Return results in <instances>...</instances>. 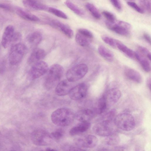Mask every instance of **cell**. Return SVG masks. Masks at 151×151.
Listing matches in <instances>:
<instances>
[{
  "label": "cell",
  "mask_w": 151,
  "mask_h": 151,
  "mask_svg": "<svg viewBox=\"0 0 151 151\" xmlns=\"http://www.w3.org/2000/svg\"><path fill=\"white\" fill-rule=\"evenodd\" d=\"M75 118V114L70 109L66 108L58 109L51 115L52 123L55 125L61 127L70 124Z\"/></svg>",
  "instance_id": "obj_1"
},
{
  "label": "cell",
  "mask_w": 151,
  "mask_h": 151,
  "mask_svg": "<svg viewBox=\"0 0 151 151\" xmlns=\"http://www.w3.org/2000/svg\"><path fill=\"white\" fill-rule=\"evenodd\" d=\"M44 86L47 90L51 89L59 82L64 72V69L60 65L56 64L52 65L47 71Z\"/></svg>",
  "instance_id": "obj_2"
},
{
  "label": "cell",
  "mask_w": 151,
  "mask_h": 151,
  "mask_svg": "<svg viewBox=\"0 0 151 151\" xmlns=\"http://www.w3.org/2000/svg\"><path fill=\"white\" fill-rule=\"evenodd\" d=\"M27 51V47L22 43L18 42L12 44L9 56L10 64L12 65H15L19 63Z\"/></svg>",
  "instance_id": "obj_3"
},
{
  "label": "cell",
  "mask_w": 151,
  "mask_h": 151,
  "mask_svg": "<svg viewBox=\"0 0 151 151\" xmlns=\"http://www.w3.org/2000/svg\"><path fill=\"white\" fill-rule=\"evenodd\" d=\"M114 122L116 127L124 131H131L135 126L134 117L128 113H123L117 115L114 118Z\"/></svg>",
  "instance_id": "obj_4"
},
{
  "label": "cell",
  "mask_w": 151,
  "mask_h": 151,
  "mask_svg": "<svg viewBox=\"0 0 151 151\" xmlns=\"http://www.w3.org/2000/svg\"><path fill=\"white\" fill-rule=\"evenodd\" d=\"M105 24L108 29L119 35L128 36L130 34L131 26L127 22L116 20L112 22L106 21Z\"/></svg>",
  "instance_id": "obj_5"
},
{
  "label": "cell",
  "mask_w": 151,
  "mask_h": 151,
  "mask_svg": "<svg viewBox=\"0 0 151 151\" xmlns=\"http://www.w3.org/2000/svg\"><path fill=\"white\" fill-rule=\"evenodd\" d=\"M88 70L87 66L84 63L78 64L69 69L67 72V79L73 82L83 78Z\"/></svg>",
  "instance_id": "obj_6"
},
{
  "label": "cell",
  "mask_w": 151,
  "mask_h": 151,
  "mask_svg": "<svg viewBox=\"0 0 151 151\" xmlns=\"http://www.w3.org/2000/svg\"><path fill=\"white\" fill-rule=\"evenodd\" d=\"M114 124L112 119H106L95 125L93 130L98 136L107 137L114 133Z\"/></svg>",
  "instance_id": "obj_7"
},
{
  "label": "cell",
  "mask_w": 151,
  "mask_h": 151,
  "mask_svg": "<svg viewBox=\"0 0 151 151\" xmlns=\"http://www.w3.org/2000/svg\"><path fill=\"white\" fill-rule=\"evenodd\" d=\"M31 138L33 143L38 146H46L50 145L53 138L47 132L42 129H37L32 133Z\"/></svg>",
  "instance_id": "obj_8"
},
{
  "label": "cell",
  "mask_w": 151,
  "mask_h": 151,
  "mask_svg": "<svg viewBox=\"0 0 151 151\" xmlns=\"http://www.w3.org/2000/svg\"><path fill=\"white\" fill-rule=\"evenodd\" d=\"M47 63L45 61H39L33 64L28 73L29 78L32 80L38 78L43 76L48 70Z\"/></svg>",
  "instance_id": "obj_9"
},
{
  "label": "cell",
  "mask_w": 151,
  "mask_h": 151,
  "mask_svg": "<svg viewBox=\"0 0 151 151\" xmlns=\"http://www.w3.org/2000/svg\"><path fill=\"white\" fill-rule=\"evenodd\" d=\"M87 90L86 84L84 83H81L73 87L68 94L71 99L78 101L83 99L86 96Z\"/></svg>",
  "instance_id": "obj_10"
},
{
  "label": "cell",
  "mask_w": 151,
  "mask_h": 151,
  "mask_svg": "<svg viewBox=\"0 0 151 151\" xmlns=\"http://www.w3.org/2000/svg\"><path fill=\"white\" fill-rule=\"evenodd\" d=\"M76 142L78 147L81 149L91 148L95 147L97 145L98 140L96 136L89 135L84 138L78 139Z\"/></svg>",
  "instance_id": "obj_11"
},
{
  "label": "cell",
  "mask_w": 151,
  "mask_h": 151,
  "mask_svg": "<svg viewBox=\"0 0 151 151\" xmlns=\"http://www.w3.org/2000/svg\"><path fill=\"white\" fill-rule=\"evenodd\" d=\"M15 32L14 27L12 25H8L5 28L1 41V45L4 48H7L11 44Z\"/></svg>",
  "instance_id": "obj_12"
},
{
  "label": "cell",
  "mask_w": 151,
  "mask_h": 151,
  "mask_svg": "<svg viewBox=\"0 0 151 151\" xmlns=\"http://www.w3.org/2000/svg\"><path fill=\"white\" fill-rule=\"evenodd\" d=\"M72 83L67 79L60 81L55 86V93L56 94L60 96H65L68 94L73 87Z\"/></svg>",
  "instance_id": "obj_13"
},
{
  "label": "cell",
  "mask_w": 151,
  "mask_h": 151,
  "mask_svg": "<svg viewBox=\"0 0 151 151\" xmlns=\"http://www.w3.org/2000/svg\"><path fill=\"white\" fill-rule=\"evenodd\" d=\"M51 21V26L58 29L68 38H72L73 32L69 26L57 19H53Z\"/></svg>",
  "instance_id": "obj_14"
},
{
  "label": "cell",
  "mask_w": 151,
  "mask_h": 151,
  "mask_svg": "<svg viewBox=\"0 0 151 151\" xmlns=\"http://www.w3.org/2000/svg\"><path fill=\"white\" fill-rule=\"evenodd\" d=\"M104 95L108 106L116 103L120 98L121 93L117 88H112L109 90Z\"/></svg>",
  "instance_id": "obj_15"
},
{
  "label": "cell",
  "mask_w": 151,
  "mask_h": 151,
  "mask_svg": "<svg viewBox=\"0 0 151 151\" xmlns=\"http://www.w3.org/2000/svg\"><path fill=\"white\" fill-rule=\"evenodd\" d=\"M96 113L95 109L93 110L86 109L80 110L75 114V118L80 122H88L93 117Z\"/></svg>",
  "instance_id": "obj_16"
},
{
  "label": "cell",
  "mask_w": 151,
  "mask_h": 151,
  "mask_svg": "<svg viewBox=\"0 0 151 151\" xmlns=\"http://www.w3.org/2000/svg\"><path fill=\"white\" fill-rule=\"evenodd\" d=\"M23 5L27 8L35 10H46L48 7L38 0H23Z\"/></svg>",
  "instance_id": "obj_17"
},
{
  "label": "cell",
  "mask_w": 151,
  "mask_h": 151,
  "mask_svg": "<svg viewBox=\"0 0 151 151\" xmlns=\"http://www.w3.org/2000/svg\"><path fill=\"white\" fill-rule=\"evenodd\" d=\"M125 76L129 79L137 83H140L142 78L140 73L136 70L130 67H125L124 69Z\"/></svg>",
  "instance_id": "obj_18"
},
{
  "label": "cell",
  "mask_w": 151,
  "mask_h": 151,
  "mask_svg": "<svg viewBox=\"0 0 151 151\" xmlns=\"http://www.w3.org/2000/svg\"><path fill=\"white\" fill-rule=\"evenodd\" d=\"M14 10L17 15L25 20L32 22H37L40 20V18L37 16L21 7H16L15 8Z\"/></svg>",
  "instance_id": "obj_19"
},
{
  "label": "cell",
  "mask_w": 151,
  "mask_h": 151,
  "mask_svg": "<svg viewBox=\"0 0 151 151\" xmlns=\"http://www.w3.org/2000/svg\"><path fill=\"white\" fill-rule=\"evenodd\" d=\"M46 55V52L43 49L37 48L32 51L29 56L28 62L29 64H34L40 61Z\"/></svg>",
  "instance_id": "obj_20"
},
{
  "label": "cell",
  "mask_w": 151,
  "mask_h": 151,
  "mask_svg": "<svg viewBox=\"0 0 151 151\" xmlns=\"http://www.w3.org/2000/svg\"><path fill=\"white\" fill-rule=\"evenodd\" d=\"M90 126L91 124L88 121L81 122L70 129L69 134L72 136L76 135L85 132Z\"/></svg>",
  "instance_id": "obj_21"
},
{
  "label": "cell",
  "mask_w": 151,
  "mask_h": 151,
  "mask_svg": "<svg viewBox=\"0 0 151 151\" xmlns=\"http://www.w3.org/2000/svg\"><path fill=\"white\" fill-rule=\"evenodd\" d=\"M134 57L138 61L145 71L147 72L150 71V60L146 57L139 52H134Z\"/></svg>",
  "instance_id": "obj_22"
},
{
  "label": "cell",
  "mask_w": 151,
  "mask_h": 151,
  "mask_svg": "<svg viewBox=\"0 0 151 151\" xmlns=\"http://www.w3.org/2000/svg\"><path fill=\"white\" fill-rule=\"evenodd\" d=\"M98 51L99 54L106 60L110 62L113 61L114 58L113 53L105 46L99 45L98 48Z\"/></svg>",
  "instance_id": "obj_23"
},
{
  "label": "cell",
  "mask_w": 151,
  "mask_h": 151,
  "mask_svg": "<svg viewBox=\"0 0 151 151\" xmlns=\"http://www.w3.org/2000/svg\"><path fill=\"white\" fill-rule=\"evenodd\" d=\"M27 38V40L30 44L37 45L41 41L42 35L40 32L35 31L29 34Z\"/></svg>",
  "instance_id": "obj_24"
},
{
  "label": "cell",
  "mask_w": 151,
  "mask_h": 151,
  "mask_svg": "<svg viewBox=\"0 0 151 151\" xmlns=\"http://www.w3.org/2000/svg\"><path fill=\"white\" fill-rule=\"evenodd\" d=\"M116 47L128 56L131 58L134 57V52L123 44L116 40Z\"/></svg>",
  "instance_id": "obj_25"
},
{
  "label": "cell",
  "mask_w": 151,
  "mask_h": 151,
  "mask_svg": "<svg viewBox=\"0 0 151 151\" xmlns=\"http://www.w3.org/2000/svg\"><path fill=\"white\" fill-rule=\"evenodd\" d=\"M75 40L77 43L80 45L86 47L90 45L91 39L77 32L76 35Z\"/></svg>",
  "instance_id": "obj_26"
},
{
  "label": "cell",
  "mask_w": 151,
  "mask_h": 151,
  "mask_svg": "<svg viewBox=\"0 0 151 151\" xmlns=\"http://www.w3.org/2000/svg\"><path fill=\"white\" fill-rule=\"evenodd\" d=\"M65 4L68 8L76 14L80 16H82L85 14V12L83 10L77 6L70 0H66L65 2Z\"/></svg>",
  "instance_id": "obj_27"
},
{
  "label": "cell",
  "mask_w": 151,
  "mask_h": 151,
  "mask_svg": "<svg viewBox=\"0 0 151 151\" xmlns=\"http://www.w3.org/2000/svg\"><path fill=\"white\" fill-rule=\"evenodd\" d=\"M108 105L105 95L102 96L99 100L98 107L95 109L96 113L101 114L106 109Z\"/></svg>",
  "instance_id": "obj_28"
},
{
  "label": "cell",
  "mask_w": 151,
  "mask_h": 151,
  "mask_svg": "<svg viewBox=\"0 0 151 151\" xmlns=\"http://www.w3.org/2000/svg\"><path fill=\"white\" fill-rule=\"evenodd\" d=\"M85 6L95 18L97 19H100L101 15L98 9L93 4L88 3L86 4Z\"/></svg>",
  "instance_id": "obj_29"
},
{
  "label": "cell",
  "mask_w": 151,
  "mask_h": 151,
  "mask_svg": "<svg viewBox=\"0 0 151 151\" xmlns=\"http://www.w3.org/2000/svg\"><path fill=\"white\" fill-rule=\"evenodd\" d=\"M49 12L60 18L64 19H67L68 17L62 11L52 7H48L47 10Z\"/></svg>",
  "instance_id": "obj_30"
},
{
  "label": "cell",
  "mask_w": 151,
  "mask_h": 151,
  "mask_svg": "<svg viewBox=\"0 0 151 151\" xmlns=\"http://www.w3.org/2000/svg\"><path fill=\"white\" fill-rule=\"evenodd\" d=\"M101 38L106 43L114 48L116 47V40L105 35H102Z\"/></svg>",
  "instance_id": "obj_31"
},
{
  "label": "cell",
  "mask_w": 151,
  "mask_h": 151,
  "mask_svg": "<svg viewBox=\"0 0 151 151\" xmlns=\"http://www.w3.org/2000/svg\"><path fill=\"white\" fill-rule=\"evenodd\" d=\"M106 142L109 145H114L118 144L119 141V138L118 136L114 133L107 137Z\"/></svg>",
  "instance_id": "obj_32"
},
{
  "label": "cell",
  "mask_w": 151,
  "mask_h": 151,
  "mask_svg": "<svg viewBox=\"0 0 151 151\" xmlns=\"http://www.w3.org/2000/svg\"><path fill=\"white\" fill-rule=\"evenodd\" d=\"M138 48L140 52L146 57L150 61L151 53L147 49L142 46H139Z\"/></svg>",
  "instance_id": "obj_33"
},
{
  "label": "cell",
  "mask_w": 151,
  "mask_h": 151,
  "mask_svg": "<svg viewBox=\"0 0 151 151\" xmlns=\"http://www.w3.org/2000/svg\"><path fill=\"white\" fill-rule=\"evenodd\" d=\"M127 4L135 10L136 12L140 14H143L144 11L135 2L132 1H128L127 2Z\"/></svg>",
  "instance_id": "obj_34"
},
{
  "label": "cell",
  "mask_w": 151,
  "mask_h": 151,
  "mask_svg": "<svg viewBox=\"0 0 151 151\" xmlns=\"http://www.w3.org/2000/svg\"><path fill=\"white\" fill-rule=\"evenodd\" d=\"M102 13L108 21L112 22L116 20V17L114 15L110 12L104 11L102 12Z\"/></svg>",
  "instance_id": "obj_35"
},
{
  "label": "cell",
  "mask_w": 151,
  "mask_h": 151,
  "mask_svg": "<svg viewBox=\"0 0 151 151\" xmlns=\"http://www.w3.org/2000/svg\"><path fill=\"white\" fill-rule=\"evenodd\" d=\"M78 32L91 39L93 37V33L89 30L85 28H80L78 30Z\"/></svg>",
  "instance_id": "obj_36"
},
{
  "label": "cell",
  "mask_w": 151,
  "mask_h": 151,
  "mask_svg": "<svg viewBox=\"0 0 151 151\" xmlns=\"http://www.w3.org/2000/svg\"><path fill=\"white\" fill-rule=\"evenodd\" d=\"M63 131L61 129H58L51 133V136L52 138L56 139H60L63 136Z\"/></svg>",
  "instance_id": "obj_37"
},
{
  "label": "cell",
  "mask_w": 151,
  "mask_h": 151,
  "mask_svg": "<svg viewBox=\"0 0 151 151\" xmlns=\"http://www.w3.org/2000/svg\"><path fill=\"white\" fill-rule=\"evenodd\" d=\"M0 8L10 12H12L14 10L11 5L4 3H0Z\"/></svg>",
  "instance_id": "obj_38"
},
{
  "label": "cell",
  "mask_w": 151,
  "mask_h": 151,
  "mask_svg": "<svg viewBox=\"0 0 151 151\" xmlns=\"http://www.w3.org/2000/svg\"><path fill=\"white\" fill-rule=\"evenodd\" d=\"M114 6L118 11H121L122 6L119 0H109Z\"/></svg>",
  "instance_id": "obj_39"
},
{
  "label": "cell",
  "mask_w": 151,
  "mask_h": 151,
  "mask_svg": "<svg viewBox=\"0 0 151 151\" xmlns=\"http://www.w3.org/2000/svg\"><path fill=\"white\" fill-rule=\"evenodd\" d=\"M143 37L148 43L151 44V37L148 34L146 33H144L143 35Z\"/></svg>",
  "instance_id": "obj_40"
},
{
  "label": "cell",
  "mask_w": 151,
  "mask_h": 151,
  "mask_svg": "<svg viewBox=\"0 0 151 151\" xmlns=\"http://www.w3.org/2000/svg\"><path fill=\"white\" fill-rule=\"evenodd\" d=\"M146 83L147 86L150 90L151 89V79L150 78H148L146 81Z\"/></svg>",
  "instance_id": "obj_41"
},
{
  "label": "cell",
  "mask_w": 151,
  "mask_h": 151,
  "mask_svg": "<svg viewBox=\"0 0 151 151\" xmlns=\"http://www.w3.org/2000/svg\"><path fill=\"white\" fill-rule=\"evenodd\" d=\"M47 151H55L56 150L54 149L53 148H50V147H48L46 149H45Z\"/></svg>",
  "instance_id": "obj_42"
},
{
  "label": "cell",
  "mask_w": 151,
  "mask_h": 151,
  "mask_svg": "<svg viewBox=\"0 0 151 151\" xmlns=\"http://www.w3.org/2000/svg\"><path fill=\"white\" fill-rule=\"evenodd\" d=\"M130 0V1H134V0Z\"/></svg>",
  "instance_id": "obj_43"
}]
</instances>
